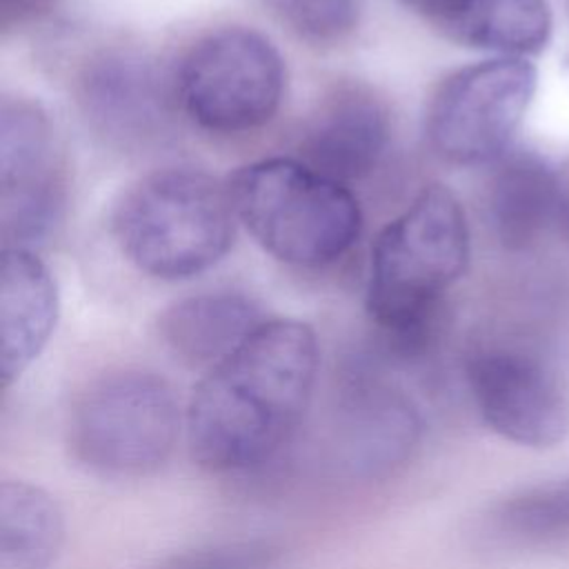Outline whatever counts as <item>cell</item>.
Here are the masks:
<instances>
[{
    "label": "cell",
    "mask_w": 569,
    "mask_h": 569,
    "mask_svg": "<svg viewBox=\"0 0 569 569\" xmlns=\"http://www.w3.org/2000/svg\"><path fill=\"white\" fill-rule=\"evenodd\" d=\"M318 373V340L309 325L260 322L193 389L187 438L209 471H244L269 460L300 422Z\"/></svg>",
    "instance_id": "cell-1"
},
{
    "label": "cell",
    "mask_w": 569,
    "mask_h": 569,
    "mask_svg": "<svg viewBox=\"0 0 569 569\" xmlns=\"http://www.w3.org/2000/svg\"><path fill=\"white\" fill-rule=\"evenodd\" d=\"M465 209L445 184H425L371 247L367 311L400 345L422 342L447 289L469 262Z\"/></svg>",
    "instance_id": "cell-2"
},
{
    "label": "cell",
    "mask_w": 569,
    "mask_h": 569,
    "mask_svg": "<svg viewBox=\"0 0 569 569\" xmlns=\"http://www.w3.org/2000/svg\"><path fill=\"white\" fill-rule=\"evenodd\" d=\"M227 187L191 167L158 169L116 202L111 233L122 256L158 280H187L220 262L233 244Z\"/></svg>",
    "instance_id": "cell-3"
},
{
    "label": "cell",
    "mask_w": 569,
    "mask_h": 569,
    "mask_svg": "<svg viewBox=\"0 0 569 569\" xmlns=\"http://www.w3.org/2000/svg\"><path fill=\"white\" fill-rule=\"evenodd\" d=\"M236 218L276 260L325 267L345 256L362 231V213L347 184L298 158H264L227 182Z\"/></svg>",
    "instance_id": "cell-4"
},
{
    "label": "cell",
    "mask_w": 569,
    "mask_h": 569,
    "mask_svg": "<svg viewBox=\"0 0 569 569\" xmlns=\"http://www.w3.org/2000/svg\"><path fill=\"white\" fill-rule=\"evenodd\" d=\"M180 411L151 371L122 369L93 380L69 418L71 456L87 471L127 480L158 471L173 451Z\"/></svg>",
    "instance_id": "cell-5"
},
{
    "label": "cell",
    "mask_w": 569,
    "mask_h": 569,
    "mask_svg": "<svg viewBox=\"0 0 569 569\" xmlns=\"http://www.w3.org/2000/svg\"><path fill=\"white\" fill-rule=\"evenodd\" d=\"M287 71L260 31L220 27L180 60L173 89L184 113L204 131L238 136L264 127L278 111Z\"/></svg>",
    "instance_id": "cell-6"
},
{
    "label": "cell",
    "mask_w": 569,
    "mask_h": 569,
    "mask_svg": "<svg viewBox=\"0 0 569 569\" xmlns=\"http://www.w3.org/2000/svg\"><path fill=\"white\" fill-rule=\"evenodd\" d=\"M538 87L525 58H491L447 76L427 109V138L453 164L498 160L516 136Z\"/></svg>",
    "instance_id": "cell-7"
},
{
    "label": "cell",
    "mask_w": 569,
    "mask_h": 569,
    "mask_svg": "<svg viewBox=\"0 0 569 569\" xmlns=\"http://www.w3.org/2000/svg\"><path fill=\"white\" fill-rule=\"evenodd\" d=\"M2 236L29 249L60 222L64 187L47 113L29 100H4L0 111Z\"/></svg>",
    "instance_id": "cell-8"
},
{
    "label": "cell",
    "mask_w": 569,
    "mask_h": 569,
    "mask_svg": "<svg viewBox=\"0 0 569 569\" xmlns=\"http://www.w3.org/2000/svg\"><path fill=\"white\" fill-rule=\"evenodd\" d=\"M467 382L480 418L500 438L547 449L569 436V402L556 378L529 353L478 349L467 360Z\"/></svg>",
    "instance_id": "cell-9"
},
{
    "label": "cell",
    "mask_w": 569,
    "mask_h": 569,
    "mask_svg": "<svg viewBox=\"0 0 569 569\" xmlns=\"http://www.w3.org/2000/svg\"><path fill=\"white\" fill-rule=\"evenodd\" d=\"M78 102L96 133L120 147L153 140L167 124V87L140 53L102 51L78 78Z\"/></svg>",
    "instance_id": "cell-10"
},
{
    "label": "cell",
    "mask_w": 569,
    "mask_h": 569,
    "mask_svg": "<svg viewBox=\"0 0 569 569\" xmlns=\"http://www.w3.org/2000/svg\"><path fill=\"white\" fill-rule=\"evenodd\" d=\"M389 142V113L380 98L358 84L333 89L307 120L298 160L313 171L351 182L369 176Z\"/></svg>",
    "instance_id": "cell-11"
},
{
    "label": "cell",
    "mask_w": 569,
    "mask_h": 569,
    "mask_svg": "<svg viewBox=\"0 0 569 569\" xmlns=\"http://www.w3.org/2000/svg\"><path fill=\"white\" fill-rule=\"evenodd\" d=\"M58 320L47 264L24 247H4L0 267V378L9 387L40 356Z\"/></svg>",
    "instance_id": "cell-12"
},
{
    "label": "cell",
    "mask_w": 569,
    "mask_h": 569,
    "mask_svg": "<svg viewBox=\"0 0 569 569\" xmlns=\"http://www.w3.org/2000/svg\"><path fill=\"white\" fill-rule=\"evenodd\" d=\"M262 320L258 305L233 291L182 298L160 316V338L176 360L211 369L229 356Z\"/></svg>",
    "instance_id": "cell-13"
},
{
    "label": "cell",
    "mask_w": 569,
    "mask_h": 569,
    "mask_svg": "<svg viewBox=\"0 0 569 569\" xmlns=\"http://www.w3.org/2000/svg\"><path fill=\"white\" fill-rule=\"evenodd\" d=\"M420 431V416L405 396L387 389L360 391L345 416V460L358 476H385L411 458Z\"/></svg>",
    "instance_id": "cell-14"
},
{
    "label": "cell",
    "mask_w": 569,
    "mask_h": 569,
    "mask_svg": "<svg viewBox=\"0 0 569 569\" xmlns=\"http://www.w3.org/2000/svg\"><path fill=\"white\" fill-rule=\"evenodd\" d=\"M551 27L547 0H465L440 24L447 38L505 58L542 51L551 38Z\"/></svg>",
    "instance_id": "cell-15"
},
{
    "label": "cell",
    "mask_w": 569,
    "mask_h": 569,
    "mask_svg": "<svg viewBox=\"0 0 569 569\" xmlns=\"http://www.w3.org/2000/svg\"><path fill=\"white\" fill-rule=\"evenodd\" d=\"M64 545L56 498L27 480L0 485V569H51Z\"/></svg>",
    "instance_id": "cell-16"
},
{
    "label": "cell",
    "mask_w": 569,
    "mask_h": 569,
    "mask_svg": "<svg viewBox=\"0 0 569 569\" xmlns=\"http://www.w3.org/2000/svg\"><path fill=\"white\" fill-rule=\"evenodd\" d=\"M553 182L533 158H511L493 176L489 213L498 238L509 247L527 244L549 220Z\"/></svg>",
    "instance_id": "cell-17"
},
{
    "label": "cell",
    "mask_w": 569,
    "mask_h": 569,
    "mask_svg": "<svg viewBox=\"0 0 569 569\" xmlns=\"http://www.w3.org/2000/svg\"><path fill=\"white\" fill-rule=\"evenodd\" d=\"M489 529L520 547L569 542V478L520 487L489 511Z\"/></svg>",
    "instance_id": "cell-18"
},
{
    "label": "cell",
    "mask_w": 569,
    "mask_h": 569,
    "mask_svg": "<svg viewBox=\"0 0 569 569\" xmlns=\"http://www.w3.org/2000/svg\"><path fill=\"white\" fill-rule=\"evenodd\" d=\"M282 24L307 40L333 42L353 31L358 0H258Z\"/></svg>",
    "instance_id": "cell-19"
},
{
    "label": "cell",
    "mask_w": 569,
    "mask_h": 569,
    "mask_svg": "<svg viewBox=\"0 0 569 569\" xmlns=\"http://www.w3.org/2000/svg\"><path fill=\"white\" fill-rule=\"evenodd\" d=\"M282 549L267 540H233L189 549L156 569H278Z\"/></svg>",
    "instance_id": "cell-20"
},
{
    "label": "cell",
    "mask_w": 569,
    "mask_h": 569,
    "mask_svg": "<svg viewBox=\"0 0 569 569\" xmlns=\"http://www.w3.org/2000/svg\"><path fill=\"white\" fill-rule=\"evenodd\" d=\"M411 11L427 18L436 27H440L445 20H449L465 0H402Z\"/></svg>",
    "instance_id": "cell-21"
},
{
    "label": "cell",
    "mask_w": 569,
    "mask_h": 569,
    "mask_svg": "<svg viewBox=\"0 0 569 569\" xmlns=\"http://www.w3.org/2000/svg\"><path fill=\"white\" fill-rule=\"evenodd\" d=\"M51 0H2V22L9 24L13 20H22L49 7Z\"/></svg>",
    "instance_id": "cell-22"
}]
</instances>
